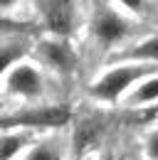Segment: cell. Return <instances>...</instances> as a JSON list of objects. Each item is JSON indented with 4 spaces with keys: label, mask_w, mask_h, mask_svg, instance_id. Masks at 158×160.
I'll return each instance as SVG.
<instances>
[{
    "label": "cell",
    "mask_w": 158,
    "mask_h": 160,
    "mask_svg": "<svg viewBox=\"0 0 158 160\" xmlns=\"http://www.w3.org/2000/svg\"><path fill=\"white\" fill-rule=\"evenodd\" d=\"M158 67L151 64H138V62H118L114 67L104 69L97 79L89 84V96L104 103L126 99L141 81L151 74H156Z\"/></svg>",
    "instance_id": "cell-1"
},
{
    "label": "cell",
    "mask_w": 158,
    "mask_h": 160,
    "mask_svg": "<svg viewBox=\"0 0 158 160\" xmlns=\"http://www.w3.org/2000/svg\"><path fill=\"white\" fill-rule=\"evenodd\" d=\"M72 121V108L67 103H32L22 111H15L5 118H0V126L8 131H52L62 128Z\"/></svg>",
    "instance_id": "cell-2"
},
{
    "label": "cell",
    "mask_w": 158,
    "mask_h": 160,
    "mask_svg": "<svg viewBox=\"0 0 158 160\" xmlns=\"http://www.w3.org/2000/svg\"><path fill=\"white\" fill-rule=\"evenodd\" d=\"M134 25L131 20L124 15V10L116 8H109V5H101L99 10H94V18H92V37L101 49H114L121 42L131 35Z\"/></svg>",
    "instance_id": "cell-3"
},
{
    "label": "cell",
    "mask_w": 158,
    "mask_h": 160,
    "mask_svg": "<svg viewBox=\"0 0 158 160\" xmlns=\"http://www.w3.org/2000/svg\"><path fill=\"white\" fill-rule=\"evenodd\" d=\"M3 89H5V94L15 96V99H40L45 94V74L35 62L22 59L8 72V77L3 79Z\"/></svg>",
    "instance_id": "cell-4"
},
{
    "label": "cell",
    "mask_w": 158,
    "mask_h": 160,
    "mask_svg": "<svg viewBox=\"0 0 158 160\" xmlns=\"http://www.w3.org/2000/svg\"><path fill=\"white\" fill-rule=\"evenodd\" d=\"M42 22L47 25L50 35L69 37L77 25V0H37Z\"/></svg>",
    "instance_id": "cell-5"
},
{
    "label": "cell",
    "mask_w": 158,
    "mask_h": 160,
    "mask_svg": "<svg viewBox=\"0 0 158 160\" xmlns=\"http://www.w3.org/2000/svg\"><path fill=\"white\" fill-rule=\"evenodd\" d=\"M37 49H40V62H42V67L52 69V72L59 74V77H67V74L74 72V67H77V54H74V49L67 44L64 37L50 35L47 40H42L37 44Z\"/></svg>",
    "instance_id": "cell-6"
},
{
    "label": "cell",
    "mask_w": 158,
    "mask_h": 160,
    "mask_svg": "<svg viewBox=\"0 0 158 160\" xmlns=\"http://www.w3.org/2000/svg\"><path fill=\"white\" fill-rule=\"evenodd\" d=\"M104 131H106V123L101 116L97 113H87V116H79L72 123V150L77 155H87L97 148L101 138H104Z\"/></svg>",
    "instance_id": "cell-7"
},
{
    "label": "cell",
    "mask_w": 158,
    "mask_h": 160,
    "mask_svg": "<svg viewBox=\"0 0 158 160\" xmlns=\"http://www.w3.org/2000/svg\"><path fill=\"white\" fill-rule=\"evenodd\" d=\"M121 62H138V64H151V67H158V32L156 35H148L143 40L129 44L121 54H118Z\"/></svg>",
    "instance_id": "cell-8"
},
{
    "label": "cell",
    "mask_w": 158,
    "mask_h": 160,
    "mask_svg": "<svg viewBox=\"0 0 158 160\" xmlns=\"http://www.w3.org/2000/svg\"><path fill=\"white\" fill-rule=\"evenodd\" d=\"M124 101L131 108H146V111L158 106V72L151 74V77H146Z\"/></svg>",
    "instance_id": "cell-9"
},
{
    "label": "cell",
    "mask_w": 158,
    "mask_h": 160,
    "mask_svg": "<svg viewBox=\"0 0 158 160\" xmlns=\"http://www.w3.org/2000/svg\"><path fill=\"white\" fill-rule=\"evenodd\" d=\"M30 148L27 131H5L0 136V160H15Z\"/></svg>",
    "instance_id": "cell-10"
},
{
    "label": "cell",
    "mask_w": 158,
    "mask_h": 160,
    "mask_svg": "<svg viewBox=\"0 0 158 160\" xmlns=\"http://www.w3.org/2000/svg\"><path fill=\"white\" fill-rule=\"evenodd\" d=\"M20 160H64V150L59 145V140H40V143H32L22 155Z\"/></svg>",
    "instance_id": "cell-11"
},
{
    "label": "cell",
    "mask_w": 158,
    "mask_h": 160,
    "mask_svg": "<svg viewBox=\"0 0 158 160\" xmlns=\"http://www.w3.org/2000/svg\"><path fill=\"white\" fill-rule=\"evenodd\" d=\"M25 44H20V42H5V44H0V81L8 77V72L18 64V62L25 59Z\"/></svg>",
    "instance_id": "cell-12"
},
{
    "label": "cell",
    "mask_w": 158,
    "mask_h": 160,
    "mask_svg": "<svg viewBox=\"0 0 158 160\" xmlns=\"http://www.w3.org/2000/svg\"><path fill=\"white\" fill-rule=\"evenodd\" d=\"M143 158L158 160V128H151L143 138Z\"/></svg>",
    "instance_id": "cell-13"
},
{
    "label": "cell",
    "mask_w": 158,
    "mask_h": 160,
    "mask_svg": "<svg viewBox=\"0 0 158 160\" xmlns=\"http://www.w3.org/2000/svg\"><path fill=\"white\" fill-rule=\"evenodd\" d=\"M114 2L124 12H129V15H143L146 5H148V0H114Z\"/></svg>",
    "instance_id": "cell-14"
},
{
    "label": "cell",
    "mask_w": 158,
    "mask_h": 160,
    "mask_svg": "<svg viewBox=\"0 0 158 160\" xmlns=\"http://www.w3.org/2000/svg\"><path fill=\"white\" fill-rule=\"evenodd\" d=\"M22 0H0V12H8V10H15Z\"/></svg>",
    "instance_id": "cell-15"
},
{
    "label": "cell",
    "mask_w": 158,
    "mask_h": 160,
    "mask_svg": "<svg viewBox=\"0 0 158 160\" xmlns=\"http://www.w3.org/2000/svg\"><path fill=\"white\" fill-rule=\"evenodd\" d=\"M148 116H158V106H153V108H148Z\"/></svg>",
    "instance_id": "cell-16"
},
{
    "label": "cell",
    "mask_w": 158,
    "mask_h": 160,
    "mask_svg": "<svg viewBox=\"0 0 158 160\" xmlns=\"http://www.w3.org/2000/svg\"><path fill=\"white\" fill-rule=\"evenodd\" d=\"M84 160H92V158H84Z\"/></svg>",
    "instance_id": "cell-17"
},
{
    "label": "cell",
    "mask_w": 158,
    "mask_h": 160,
    "mask_svg": "<svg viewBox=\"0 0 158 160\" xmlns=\"http://www.w3.org/2000/svg\"><path fill=\"white\" fill-rule=\"evenodd\" d=\"M116 160H124V158H116Z\"/></svg>",
    "instance_id": "cell-18"
}]
</instances>
